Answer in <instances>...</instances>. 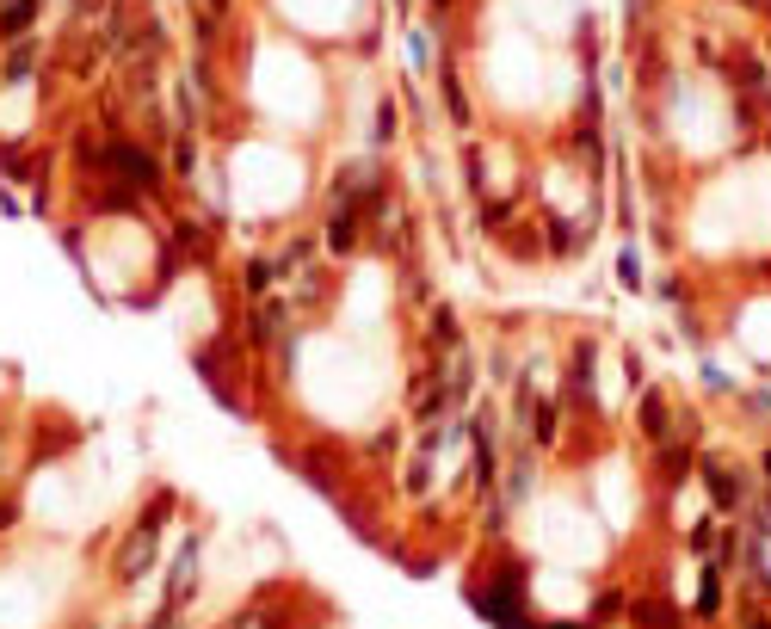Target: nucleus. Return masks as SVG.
Masks as SVG:
<instances>
[{"instance_id": "obj_1", "label": "nucleus", "mask_w": 771, "mask_h": 629, "mask_svg": "<svg viewBox=\"0 0 771 629\" xmlns=\"http://www.w3.org/2000/svg\"><path fill=\"white\" fill-rule=\"evenodd\" d=\"M617 81L660 296L704 383L771 420V25L623 0Z\"/></svg>"}, {"instance_id": "obj_3", "label": "nucleus", "mask_w": 771, "mask_h": 629, "mask_svg": "<svg viewBox=\"0 0 771 629\" xmlns=\"http://www.w3.org/2000/svg\"><path fill=\"white\" fill-rule=\"evenodd\" d=\"M697 7H728V13H747V19L771 25V0H697Z\"/></svg>"}, {"instance_id": "obj_2", "label": "nucleus", "mask_w": 771, "mask_h": 629, "mask_svg": "<svg viewBox=\"0 0 771 629\" xmlns=\"http://www.w3.org/2000/svg\"><path fill=\"white\" fill-rule=\"evenodd\" d=\"M482 229L512 253H586L605 192L593 0H426Z\"/></svg>"}, {"instance_id": "obj_4", "label": "nucleus", "mask_w": 771, "mask_h": 629, "mask_svg": "<svg viewBox=\"0 0 771 629\" xmlns=\"http://www.w3.org/2000/svg\"><path fill=\"white\" fill-rule=\"evenodd\" d=\"M13 518H19V506H0V531H7V525H13Z\"/></svg>"}]
</instances>
